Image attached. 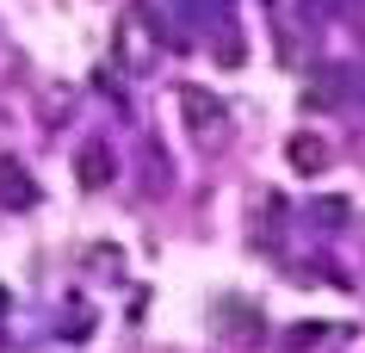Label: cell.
Instances as JSON below:
<instances>
[{
  "label": "cell",
  "instance_id": "cell-9",
  "mask_svg": "<svg viewBox=\"0 0 365 353\" xmlns=\"http://www.w3.org/2000/svg\"><path fill=\"white\" fill-rule=\"evenodd\" d=\"M304 6H316L322 19H328V13H341V0H304Z\"/></svg>",
  "mask_w": 365,
  "mask_h": 353
},
{
  "label": "cell",
  "instance_id": "cell-7",
  "mask_svg": "<svg viewBox=\"0 0 365 353\" xmlns=\"http://www.w3.org/2000/svg\"><path fill=\"white\" fill-rule=\"evenodd\" d=\"M309 217H322L328 230H341L346 223V198H309Z\"/></svg>",
  "mask_w": 365,
  "mask_h": 353
},
{
  "label": "cell",
  "instance_id": "cell-10",
  "mask_svg": "<svg viewBox=\"0 0 365 353\" xmlns=\"http://www.w3.org/2000/svg\"><path fill=\"white\" fill-rule=\"evenodd\" d=\"M0 310H6V292H0Z\"/></svg>",
  "mask_w": 365,
  "mask_h": 353
},
{
  "label": "cell",
  "instance_id": "cell-4",
  "mask_svg": "<svg viewBox=\"0 0 365 353\" xmlns=\"http://www.w3.org/2000/svg\"><path fill=\"white\" fill-rule=\"evenodd\" d=\"M0 205H38V186L25 180V168H0Z\"/></svg>",
  "mask_w": 365,
  "mask_h": 353
},
{
  "label": "cell",
  "instance_id": "cell-2",
  "mask_svg": "<svg viewBox=\"0 0 365 353\" xmlns=\"http://www.w3.org/2000/svg\"><path fill=\"white\" fill-rule=\"evenodd\" d=\"M353 87H359V75H353V68H341V62H334V68H322V75L309 81V106H341V99L353 93Z\"/></svg>",
  "mask_w": 365,
  "mask_h": 353
},
{
  "label": "cell",
  "instance_id": "cell-3",
  "mask_svg": "<svg viewBox=\"0 0 365 353\" xmlns=\"http://www.w3.org/2000/svg\"><path fill=\"white\" fill-rule=\"evenodd\" d=\"M285 155H291V168H297V174H316V168L328 161V143H322V137H291Z\"/></svg>",
  "mask_w": 365,
  "mask_h": 353
},
{
  "label": "cell",
  "instance_id": "cell-6",
  "mask_svg": "<svg viewBox=\"0 0 365 353\" xmlns=\"http://www.w3.org/2000/svg\"><path fill=\"white\" fill-rule=\"evenodd\" d=\"M230 6L235 0H180V13H192V19H211L217 13V25H230Z\"/></svg>",
  "mask_w": 365,
  "mask_h": 353
},
{
  "label": "cell",
  "instance_id": "cell-8",
  "mask_svg": "<svg viewBox=\"0 0 365 353\" xmlns=\"http://www.w3.org/2000/svg\"><path fill=\"white\" fill-rule=\"evenodd\" d=\"M322 341H328V329H322V322H304V329H291V334H285V347H291V353L322 347Z\"/></svg>",
  "mask_w": 365,
  "mask_h": 353
},
{
  "label": "cell",
  "instance_id": "cell-5",
  "mask_svg": "<svg viewBox=\"0 0 365 353\" xmlns=\"http://www.w3.org/2000/svg\"><path fill=\"white\" fill-rule=\"evenodd\" d=\"M180 112L192 118L198 131H211L217 118H223V106H217V99H211V93H198V87H186V93H180Z\"/></svg>",
  "mask_w": 365,
  "mask_h": 353
},
{
  "label": "cell",
  "instance_id": "cell-1",
  "mask_svg": "<svg viewBox=\"0 0 365 353\" xmlns=\"http://www.w3.org/2000/svg\"><path fill=\"white\" fill-rule=\"evenodd\" d=\"M118 174V155H112V143H81V155H75V180L87 186V193H99V186H112Z\"/></svg>",
  "mask_w": 365,
  "mask_h": 353
}]
</instances>
